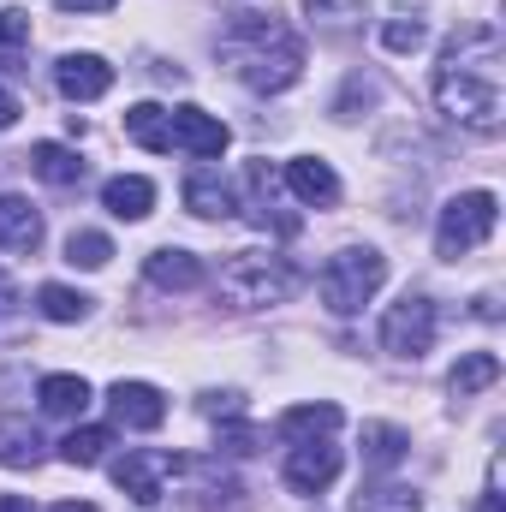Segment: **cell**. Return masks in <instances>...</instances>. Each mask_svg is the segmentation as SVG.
I'll return each instance as SVG.
<instances>
[{
    "label": "cell",
    "instance_id": "obj_1",
    "mask_svg": "<svg viewBox=\"0 0 506 512\" xmlns=\"http://www.w3.org/2000/svg\"><path fill=\"white\" fill-rule=\"evenodd\" d=\"M435 108L477 137H495L506 126V42L495 24H465L441 48Z\"/></svg>",
    "mask_w": 506,
    "mask_h": 512
},
{
    "label": "cell",
    "instance_id": "obj_2",
    "mask_svg": "<svg viewBox=\"0 0 506 512\" xmlns=\"http://www.w3.org/2000/svg\"><path fill=\"white\" fill-rule=\"evenodd\" d=\"M221 60L256 96H280L304 78V42L286 24H268V12H227Z\"/></svg>",
    "mask_w": 506,
    "mask_h": 512
},
{
    "label": "cell",
    "instance_id": "obj_3",
    "mask_svg": "<svg viewBox=\"0 0 506 512\" xmlns=\"http://www.w3.org/2000/svg\"><path fill=\"white\" fill-rule=\"evenodd\" d=\"M298 268H292V256L280 251H239L221 262V280H215V292L233 304V310H268V304H286L292 292H298Z\"/></svg>",
    "mask_w": 506,
    "mask_h": 512
},
{
    "label": "cell",
    "instance_id": "obj_4",
    "mask_svg": "<svg viewBox=\"0 0 506 512\" xmlns=\"http://www.w3.org/2000/svg\"><path fill=\"white\" fill-rule=\"evenodd\" d=\"M381 280H387V256L376 245H346L316 274V298L328 304V316H358L381 292Z\"/></svg>",
    "mask_w": 506,
    "mask_h": 512
},
{
    "label": "cell",
    "instance_id": "obj_5",
    "mask_svg": "<svg viewBox=\"0 0 506 512\" xmlns=\"http://www.w3.org/2000/svg\"><path fill=\"white\" fill-rule=\"evenodd\" d=\"M495 221H501L495 191H459L441 209V221H435V251L447 256V262H459V256H471L477 245L495 239Z\"/></svg>",
    "mask_w": 506,
    "mask_h": 512
},
{
    "label": "cell",
    "instance_id": "obj_6",
    "mask_svg": "<svg viewBox=\"0 0 506 512\" xmlns=\"http://www.w3.org/2000/svg\"><path fill=\"white\" fill-rule=\"evenodd\" d=\"M435 304L423 298V292H405L399 304H387V316H381V352H393V358H423L429 346H435Z\"/></svg>",
    "mask_w": 506,
    "mask_h": 512
},
{
    "label": "cell",
    "instance_id": "obj_7",
    "mask_svg": "<svg viewBox=\"0 0 506 512\" xmlns=\"http://www.w3.org/2000/svg\"><path fill=\"white\" fill-rule=\"evenodd\" d=\"M185 471V459H173V453H161V447H126L120 459H114V483L126 489L137 507H161L167 501V483Z\"/></svg>",
    "mask_w": 506,
    "mask_h": 512
},
{
    "label": "cell",
    "instance_id": "obj_8",
    "mask_svg": "<svg viewBox=\"0 0 506 512\" xmlns=\"http://www.w3.org/2000/svg\"><path fill=\"white\" fill-rule=\"evenodd\" d=\"M340 477V447L322 435V441H292V453H286V483L298 489V495H322L328 483Z\"/></svg>",
    "mask_w": 506,
    "mask_h": 512
},
{
    "label": "cell",
    "instance_id": "obj_9",
    "mask_svg": "<svg viewBox=\"0 0 506 512\" xmlns=\"http://www.w3.org/2000/svg\"><path fill=\"white\" fill-rule=\"evenodd\" d=\"M54 84H60L66 102H102V96L114 90V66H108L102 54H60Z\"/></svg>",
    "mask_w": 506,
    "mask_h": 512
},
{
    "label": "cell",
    "instance_id": "obj_10",
    "mask_svg": "<svg viewBox=\"0 0 506 512\" xmlns=\"http://www.w3.org/2000/svg\"><path fill=\"white\" fill-rule=\"evenodd\" d=\"M167 126H173V149H185V155H197V161H215V155L233 143V131L221 126L215 114H203V108H173Z\"/></svg>",
    "mask_w": 506,
    "mask_h": 512
},
{
    "label": "cell",
    "instance_id": "obj_11",
    "mask_svg": "<svg viewBox=\"0 0 506 512\" xmlns=\"http://www.w3.org/2000/svg\"><path fill=\"white\" fill-rule=\"evenodd\" d=\"M251 227H274V233H298V215H280V179L268 173V161H251L245 167V203Z\"/></svg>",
    "mask_w": 506,
    "mask_h": 512
},
{
    "label": "cell",
    "instance_id": "obj_12",
    "mask_svg": "<svg viewBox=\"0 0 506 512\" xmlns=\"http://www.w3.org/2000/svg\"><path fill=\"white\" fill-rule=\"evenodd\" d=\"M286 191L310 209H334L340 203V173L322 155H298V161H286Z\"/></svg>",
    "mask_w": 506,
    "mask_h": 512
},
{
    "label": "cell",
    "instance_id": "obj_13",
    "mask_svg": "<svg viewBox=\"0 0 506 512\" xmlns=\"http://www.w3.org/2000/svg\"><path fill=\"white\" fill-rule=\"evenodd\" d=\"M108 405H114V423H126V429H161L167 423V399L149 382H114Z\"/></svg>",
    "mask_w": 506,
    "mask_h": 512
},
{
    "label": "cell",
    "instance_id": "obj_14",
    "mask_svg": "<svg viewBox=\"0 0 506 512\" xmlns=\"http://www.w3.org/2000/svg\"><path fill=\"white\" fill-rule=\"evenodd\" d=\"M185 209L203 215V221H233L239 191L221 179V167H197V173H185Z\"/></svg>",
    "mask_w": 506,
    "mask_h": 512
},
{
    "label": "cell",
    "instance_id": "obj_15",
    "mask_svg": "<svg viewBox=\"0 0 506 512\" xmlns=\"http://www.w3.org/2000/svg\"><path fill=\"white\" fill-rule=\"evenodd\" d=\"M143 274H149V286H161V292H197V286H203V256L179 251V245H161V251H149Z\"/></svg>",
    "mask_w": 506,
    "mask_h": 512
},
{
    "label": "cell",
    "instance_id": "obj_16",
    "mask_svg": "<svg viewBox=\"0 0 506 512\" xmlns=\"http://www.w3.org/2000/svg\"><path fill=\"white\" fill-rule=\"evenodd\" d=\"M42 245V215L30 197L0 191V251H36Z\"/></svg>",
    "mask_w": 506,
    "mask_h": 512
},
{
    "label": "cell",
    "instance_id": "obj_17",
    "mask_svg": "<svg viewBox=\"0 0 506 512\" xmlns=\"http://www.w3.org/2000/svg\"><path fill=\"white\" fill-rule=\"evenodd\" d=\"M286 441H322V435H334L340 429V405L334 399H310V405H292V411H280V423H274Z\"/></svg>",
    "mask_w": 506,
    "mask_h": 512
},
{
    "label": "cell",
    "instance_id": "obj_18",
    "mask_svg": "<svg viewBox=\"0 0 506 512\" xmlns=\"http://www.w3.org/2000/svg\"><path fill=\"white\" fill-rule=\"evenodd\" d=\"M102 209H108L114 221H143V215L155 209V185L137 179V173H120V179L102 185Z\"/></svg>",
    "mask_w": 506,
    "mask_h": 512
},
{
    "label": "cell",
    "instance_id": "obj_19",
    "mask_svg": "<svg viewBox=\"0 0 506 512\" xmlns=\"http://www.w3.org/2000/svg\"><path fill=\"white\" fill-rule=\"evenodd\" d=\"M126 137L137 143V149H149V155H167V149H173L167 108H155V102H137V108H126Z\"/></svg>",
    "mask_w": 506,
    "mask_h": 512
},
{
    "label": "cell",
    "instance_id": "obj_20",
    "mask_svg": "<svg viewBox=\"0 0 506 512\" xmlns=\"http://www.w3.org/2000/svg\"><path fill=\"white\" fill-rule=\"evenodd\" d=\"M30 173H36L42 185H60V191H66V185L84 179V161H78L66 143H36V149H30Z\"/></svg>",
    "mask_w": 506,
    "mask_h": 512
},
{
    "label": "cell",
    "instance_id": "obj_21",
    "mask_svg": "<svg viewBox=\"0 0 506 512\" xmlns=\"http://www.w3.org/2000/svg\"><path fill=\"white\" fill-rule=\"evenodd\" d=\"M501 382V358L495 352H465L453 370H447V387H453V399H471V393H483V387Z\"/></svg>",
    "mask_w": 506,
    "mask_h": 512
},
{
    "label": "cell",
    "instance_id": "obj_22",
    "mask_svg": "<svg viewBox=\"0 0 506 512\" xmlns=\"http://www.w3.org/2000/svg\"><path fill=\"white\" fill-rule=\"evenodd\" d=\"M36 399H42L48 417H84V405H90V382H84V376H42Z\"/></svg>",
    "mask_w": 506,
    "mask_h": 512
},
{
    "label": "cell",
    "instance_id": "obj_23",
    "mask_svg": "<svg viewBox=\"0 0 506 512\" xmlns=\"http://www.w3.org/2000/svg\"><path fill=\"white\" fill-rule=\"evenodd\" d=\"M42 459V435H36V423H24V417H6L0 423V465H12V471H30Z\"/></svg>",
    "mask_w": 506,
    "mask_h": 512
},
{
    "label": "cell",
    "instance_id": "obj_24",
    "mask_svg": "<svg viewBox=\"0 0 506 512\" xmlns=\"http://www.w3.org/2000/svg\"><path fill=\"white\" fill-rule=\"evenodd\" d=\"M405 453H411V435H405V429H393V423H364V465H370V471H393Z\"/></svg>",
    "mask_w": 506,
    "mask_h": 512
},
{
    "label": "cell",
    "instance_id": "obj_25",
    "mask_svg": "<svg viewBox=\"0 0 506 512\" xmlns=\"http://www.w3.org/2000/svg\"><path fill=\"white\" fill-rule=\"evenodd\" d=\"M352 512H423V495L411 483H364Z\"/></svg>",
    "mask_w": 506,
    "mask_h": 512
},
{
    "label": "cell",
    "instance_id": "obj_26",
    "mask_svg": "<svg viewBox=\"0 0 506 512\" xmlns=\"http://www.w3.org/2000/svg\"><path fill=\"white\" fill-rule=\"evenodd\" d=\"M108 447H114V429L84 423V429H72V435L60 441V459H66V465H78V471H90V465H102V459H108Z\"/></svg>",
    "mask_w": 506,
    "mask_h": 512
},
{
    "label": "cell",
    "instance_id": "obj_27",
    "mask_svg": "<svg viewBox=\"0 0 506 512\" xmlns=\"http://www.w3.org/2000/svg\"><path fill=\"white\" fill-rule=\"evenodd\" d=\"M36 310H42L48 322H84V316H90V298L72 292V286H60V280H48V286L36 292Z\"/></svg>",
    "mask_w": 506,
    "mask_h": 512
},
{
    "label": "cell",
    "instance_id": "obj_28",
    "mask_svg": "<svg viewBox=\"0 0 506 512\" xmlns=\"http://www.w3.org/2000/svg\"><path fill=\"white\" fill-rule=\"evenodd\" d=\"M108 256H114V239H108V233H90V227H84V233L66 239V262H72V268H108Z\"/></svg>",
    "mask_w": 506,
    "mask_h": 512
},
{
    "label": "cell",
    "instance_id": "obj_29",
    "mask_svg": "<svg viewBox=\"0 0 506 512\" xmlns=\"http://www.w3.org/2000/svg\"><path fill=\"white\" fill-rule=\"evenodd\" d=\"M423 36H429V24H423V18H405V12L381 24V48H387V54H417Z\"/></svg>",
    "mask_w": 506,
    "mask_h": 512
},
{
    "label": "cell",
    "instance_id": "obj_30",
    "mask_svg": "<svg viewBox=\"0 0 506 512\" xmlns=\"http://www.w3.org/2000/svg\"><path fill=\"white\" fill-rule=\"evenodd\" d=\"M18 42H30V12L0 6V48H18Z\"/></svg>",
    "mask_w": 506,
    "mask_h": 512
},
{
    "label": "cell",
    "instance_id": "obj_31",
    "mask_svg": "<svg viewBox=\"0 0 506 512\" xmlns=\"http://www.w3.org/2000/svg\"><path fill=\"white\" fill-rule=\"evenodd\" d=\"M221 447H227V453H256V429H245V423H233V417H227Z\"/></svg>",
    "mask_w": 506,
    "mask_h": 512
},
{
    "label": "cell",
    "instance_id": "obj_32",
    "mask_svg": "<svg viewBox=\"0 0 506 512\" xmlns=\"http://www.w3.org/2000/svg\"><path fill=\"white\" fill-rule=\"evenodd\" d=\"M245 399L239 393H203V417H239Z\"/></svg>",
    "mask_w": 506,
    "mask_h": 512
},
{
    "label": "cell",
    "instance_id": "obj_33",
    "mask_svg": "<svg viewBox=\"0 0 506 512\" xmlns=\"http://www.w3.org/2000/svg\"><path fill=\"white\" fill-rule=\"evenodd\" d=\"M477 512H506V507H501V459L489 465V489H483V501H477Z\"/></svg>",
    "mask_w": 506,
    "mask_h": 512
},
{
    "label": "cell",
    "instance_id": "obj_34",
    "mask_svg": "<svg viewBox=\"0 0 506 512\" xmlns=\"http://www.w3.org/2000/svg\"><path fill=\"white\" fill-rule=\"evenodd\" d=\"M18 114H24V108H18V96H12V90H0V131L18 126Z\"/></svg>",
    "mask_w": 506,
    "mask_h": 512
},
{
    "label": "cell",
    "instance_id": "obj_35",
    "mask_svg": "<svg viewBox=\"0 0 506 512\" xmlns=\"http://www.w3.org/2000/svg\"><path fill=\"white\" fill-rule=\"evenodd\" d=\"M12 310H18V286L0 274V322H12Z\"/></svg>",
    "mask_w": 506,
    "mask_h": 512
},
{
    "label": "cell",
    "instance_id": "obj_36",
    "mask_svg": "<svg viewBox=\"0 0 506 512\" xmlns=\"http://www.w3.org/2000/svg\"><path fill=\"white\" fill-rule=\"evenodd\" d=\"M60 12H114V0H60Z\"/></svg>",
    "mask_w": 506,
    "mask_h": 512
},
{
    "label": "cell",
    "instance_id": "obj_37",
    "mask_svg": "<svg viewBox=\"0 0 506 512\" xmlns=\"http://www.w3.org/2000/svg\"><path fill=\"white\" fill-rule=\"evenodd\" d=\"M477 316H483V322H495V316H501V310H495V292H477Z\"/></svg>",
    "mask_w": 506,
    "mask_h": 512
},
{
    "label": "cell",
    "instance_id": "obj_38",
    "mask_svg": "<svg viewBox=\"0 0 506 512\" xmlns=\"http://www.w3.org/2000/svg\"><path fill=\"white\" fill-rule=\"evenodd\" d=\"M0 512H36L24 495H0Z\"/></svg>",
    "mask_w": 506,
    "mask_h": 512
},
{
    "label": "cell",
    "instance_id": "obj_39",
    "mask_svg": "<svg viewBox=\"0 0 506 512\" xmlns=\"http://www.w3.org/2000/svg\"><path fill=\"white\" fill-rule=\"evenodd\" d=\"M54 512H102V507H90V501H60Z\"/></svg>",
    "mask_w": 506,
    "mask_h": 512
}]
</instances>
